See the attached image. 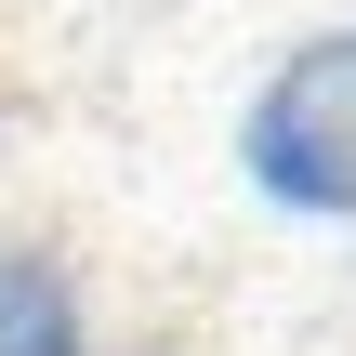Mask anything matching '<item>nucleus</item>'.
I'll return each mask as SVG.
<instances>
[{"instance_id":"obj_2","label":"nucleus","mask_w":356,"mask_h":356,"mask_svg":"<svg viewBox=\"0 0 356 356\" xmlns=\"http://www.w3.org/2000/svg\"><path fill=\"white\" fill-rule=\"evenodd\" d=\"M0 356H92V317H79V277L26 238H0Z\"/></svg>"},{"instance_id":"obj_1","label":"nucleus","mask_w":356,"mask_h":356,"mask_svg":"<svg viewBox=\"0 0 356 356\" xmlns=\"http://www.w3.org/2000/svg\"><path fill=\"white\" fill-rule=\"evenodd\" d=\"M238 185L291 225H356V26L291 40L238 106Z\"/></svg>"}]
</instances>
